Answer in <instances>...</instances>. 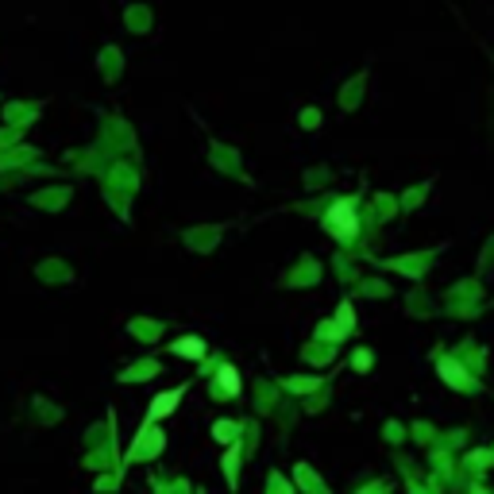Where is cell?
Here are the masks:
<instances>
[{
  "instance_id": "obj_1",
  "label": "cell",
  "mask_w": 494,
  "mask_h": 494,
  "mask_svg": "<svg viewBox=\"0 0 494 494\" xmlns=\"http://www.w3.org/2000/svg\"><path fill=\"white\" fill-rule=\"evenodd\" d=\"M182 394H186V386H178V390H167V394H159V398H155V406L147 409V421H159V417L174 414V406L182 402Z\"/></svg>"
},
{
  "instance_id": "obj_3",
  "label": "cell",
  "mask_w": 494,
  "mask_h": 494,
  "mask_svg": "<svg viewBox=\"0 0 494 494\" xmlns=\"http://www.w3.org/2000/svg\"><path fill=\"white\" fill-rule=\"evenodd\" d=\"M174 351H182V356H201L205 344H193V340H189V344H174Z\"/></svg>"
},
{
  "instance_id": "obj_4",
  "label": "cell",
  "mask_w": 494,
  "mask_h": 494,
  "mask_svg": "<svg viewBox=\"0 0 494 494\" xmlns=\"http://www.w3.org/2000/svg\"><path fill=\"white\" fill-rule=\"evenodd\" d=\"M232 433H236L232 421H220V425H217V440H232Z\"/></svg>"
},
{
  "instance_id": "obj_2",
  "label": "cell",
  "mask_w": 494,
  "mask_h": 494,
  "mask_svg": "<svg viewBox=\"0 0 494 494\" xmlns=\"http://www.w3.org/2000/svg\"><path fill=\"white\" fill-rule=\"evenodd\" d=\"M220 382H224V390H240V375H236L232 367L220 370Z\"/></svg>"
}]
</instances>
